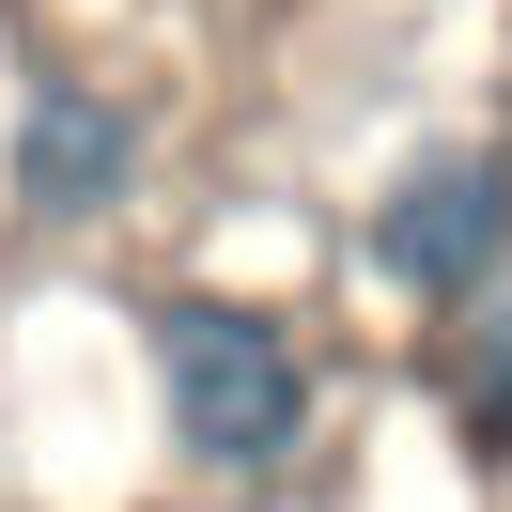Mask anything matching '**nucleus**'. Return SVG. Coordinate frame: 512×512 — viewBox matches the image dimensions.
<instances>
[{
  "label": "nucleus",
  "mask_w": 512,
  "mask_h": 512,
  "mask_svg": "<svg viewBox=\"0 0 512 512\" xmlns=\"http://www.w3.org/2000/svg\"><path fill=\"white\" fill-rule=\"evenodd\" d=\"M156 373H171V435L202 466H280L311 435V357L280 311H233V295H171L156 311Z\"/></svg>",
  "instance_id": "obj_1"
},
{
  "label": "nucleus",
  "mask_w": 512,
  "mask_h": 512,
  "mask_svg": "<svg viewBox=\"0 0 512 512\" xmlns=\"http://www.w3.org/2000/svg\"><path fill=\"white\" fill-rule=\"evenodd\" d=\"M373 280L388 295H435V311H481V295L512 280V171L497 156H419L404 187L373 202Z\"/></svg>",
  "instance_id": "obj_2"
},
{
  "label": "nucleus",
  "mask_w": 512,
  "mask_h": 512,
  "mask_svg": "<svg viewBox=\"0 0 512 512\" xmlns=\"http://www.w3.org/2000/svg\"><path fill=\"white\" fill-rule=\"evenodd\" d=\"M140 171V125L94 94V78H32V109H16V202L32 218H109Z\"/></svg>",
  "instance_id": "obj_3"
},
{
  "label": "nucleus",
  "mask_w": 512,
  "mask_h": 512,
  "mask_svg": "<svg viewBox=\"0 0 512 512\" xmlns=\"http://www.w3.org/2000/svg\"><path fill=\"white\" fill-rule=\"evenodd\" d=\"M435 388H450V435H466V450H512V280L466 311V342H450Z\"/></svg>",
  "instance_id": "obj_4"
}]
</instances>
